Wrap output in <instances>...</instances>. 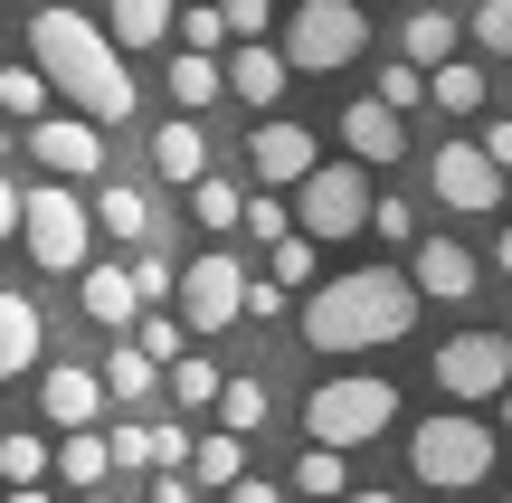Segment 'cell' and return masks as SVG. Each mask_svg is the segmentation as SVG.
Instances as JSON below:
<instances>
[{
  "instance_id": "6da1fadb",
  "label": "cell",
  "mask_w": 512,
  "mask_h": 503,
  "mask_svg": "<svg viewBox=\"0 0 512 503\" xmlns=\"http://www.w3.org/2000/svg\"><path fill=\"white\" fill-rule=\"evenodd\" d=\"M29 76L48 95H67L76 124H95V133L133 114V67L105 48V29H95L76 0H48V10L29 19Z\"/></svg>"
},
{
  "instance_id": "7a4b0ae2",
  "label": "cell",
  "mask_w": 512,
  "mask_h": 503,
  "mask_svg": "<svg viewBox=\"0 0 512 503\" xmlns=\"http://www.w3.org/2000/svg\"><path fill=\"white\" fill-rule=\"evenodd\" d=\"M408 323H418V295L389 266H351V276H323L304 295V342L313 352H389Z\"/></svg>"
},
{
  "instance_id": "3957f363",
  "label": "cell",
  "mask_w": 512,
  "mask_h": 503,
  "mask_svg": "<svg viewBox=\"0 0 512 503\" xmlns=\"http://www.w3.org/2000/svg\"><path fill=\"white\" fill-rule=\"evenodd\" d=\"M389 418H399V390H389L380 371H342V380H323V390L304 399V428H313V447H323V456L370 447Z\"/></svg>"
},
{
  "instance_id": "277c9868",
  "label": "cell",
  "mask_w": 512,
  "mask_h": 503,
  "mask_svg": "<svg viewBox=\"0 0 512 503\" xmlns=\"http://www.w3.org/2000/svg\"><path fill=\"white\" fill-rule=\"evenodd\" d=\"M19 247H29L48 276H86L95 266V219H86V200L76 190H19Z\"/></svg>"
},
{
  "instance_id": "5b68a950",
  "label": "cell",
  "mask_w": 512,
  "mask_h": 503,
  "mask_svg": "<svg viewBox=\"0 0 512 503\" xmlns=\"http://www.w3.org/2000/svg\"><path fill=\"white\" fill-rule=\"evenodd\" d=\"M408 475L437 494H475L484 475H494V428L484 418H427L418 437H408Z\"/></svg>"
},
{
  "instance_id": "8992f818",
  "label": "cell",
  "mask_w": 512,
  "mask_h": 503,
  "mask_svg": "<svg viewBox=\"0 0 512 503\" xmlns=\"http://www.w3.org/2000/svg\"><path fill=\"white\" fill-rule=\"evenodd\" d=\"M361 38H370V19H361V0H294V19H285V67H304V76H332V67H351L361 57Z\"/></svg>"
},
{
  "instance_id": "52a82bcc",
  "label": "cell",
  "mask_w": 512,
  "mask_h": 503,
  "mask_svg": "<svg viewBox=\"0 0 512 503\" xmlns=\"http://www.w3.org/2000/svg\"><path fill=\"white\" fill-rule=\"evenodd\" d=\"M361 219H370V171L313 162V181L294 190V238L304 247H342V238H361Z\"/></svg>"
},
{
  "instance_id": "ba28073f",
  "label": "cell",
  "mask_w": 512,
  "mask_h": 503,
  "mask_svg": "<svg viewBox=\"0 0 512 503\" xmlns=\"http://www.w3.org/2000/svg\"><path fill=\"white\" fill-rule=\"evenodd\" d=\"M171 295H181V333H228L238 323V295H247V276H238V257L228 247H209V257H190L181 276H171Z\"/></svg>"
},
{
  "instance_id": "9c48e42d",
  "label": "cell",
  "mask_w": 512,
  "mask_h": 503,
  "mask_svg": "<svg viewBox=\"0 0 512 503\" xmlns=\"http://www.w3.org/2000/svg\"><path fill=\"white\" fill-rule=\"evenodd\" d=\"M503 380H512V342L484 333V323L437 352V390H446V399H503Z\"/></svg>"
},
{
  "instance_id": "30bf717a",
  "label": "cell",
  "mask_w": 512,
  "mask_h": 503,
  "mask_svg": "<svg viewBox=\"0 0 512 503\" xmlns=\"http://www.w3.org/2000/svg\"><path fill=\"white\" fill-rule=\"evenodd\" d=\"M313 162H323V143H313L304 124H275V114H266V124L247 133V171H256L266 190H304Z\"/></svg>"
},
{
  "instance_id": "8fae6325",
  "label": "cell",
  "mask_w": 512,
  "mask_h": 503,
  "mask_svg": "<svg viewBox=\"0 0 512 503\" xmlns=\"http://www.w3.org/2000/svg\"><path fill=\"white\" fill-rule=\"evenodd\" d=\"M427 181H437L446 209H465V219H484V209H503V171L484 162L475 143H437V162H427Z\"/></svg>"
},
{
  "instance_id": "7c38bea8",
  "label": "cell",
  "mask_w": 512,
  "mask_h": 503,
  "mask_svg": "<svg viewBox=\"0 0 512 503\" xmlns=\"http://www.w3.org/2000/svg\"><path fill=\"white\" fill-rule=\"evenodd\" d=\"M29 152H38V171H57V190H67L76 171H105V133L76 124V114H38V124H29Z\"/></svg>"
},
{
  "instance_id": "4fadbf2b",
  "label": "cell",
  "mask_w": 512,
  "mask_h": 503,
  "mask_svg": "<svg viewBox=\"0 0 512 503\" xmlns=\"http://www.w3.org/2000/svg\"><path fill=\"white\" fill-rule=\"evenodd\" d=\"M475 285H484V266L465 257L456 238H418V247H408V295H437V304H465V295H475Z\"/></svg>"
},
{
  "instance_id": "5bb4252c",
  "label": "cell",
  "mask_w": 512,
  "mask_h": 503,
  "mask_svg": "<svg viewBox=\"0 0 512 503\" xmlns=\"http://www.w3.org/2000/svg\"><path fill=\"white\" fill-rule=\"evenodd\" d=\"M342 152H351V171H361V162H399V152H408V124H399V114H380L370 95H351V105H342Z\"/></svg>"
},
{
  "instance_id": "9a60e30c",
  "label": "cell",
  "mask_w": 512,
  "mask_h": 503,
  "mask_svg": "<svg viewBox=\"0 0 512 503\" xmlns=\"http://www.w3.org/2000/svg\"><path fill=\"white\" fill-rule=\"evenodd\" d=\"M38 409H48V428H57V437H86V428H95V409H105V390H95V371H67V361H57L48 390H38Z\"/></svg>"
},
{
  "instance_id": "2e32d148",
  "label": "cell",
  "mask_w": 512,
  "mask_h": 503,
  "mask_svg": "<svg viewBox=\"0 0 512 503\" xmlns=\"http://www.w3.org/2000/svg\"><path fill=\"white\" fill-rule=\"evenodd\" d=\"M38 352H48V323H38V304H29V295H10V285H0V380H19V371H38Z\"/></svg>"
},
{
  "instance_id": "e0dca14e",
  "label": "cell",
  "mask_w": 512,
  "mask_h": 503,
  "mask_svg": "<svg viewBox=\"0 0 512 503\" xmlns=\"http://www.w3.org/2000/svg\"><path fill=\"white\" fill-rule=\"evenodd\" d=\"M95 29H105L114 57H124V48H162V38H171V0H105Z\"/></svg>"
},
{
  "instance_id": "ac0fdd59",
  "label": "cell",
  "mask_w": 512,
  "mask_h": 503,
  "mask_svg": "<svg viewBox=\"0 0 512 503\" xmlns=\"http://www.w3.org/2000/svg\"><path fill=\"white\" fill-rule=\"evenodd\" d=\"M86 219H95V228H114V238H133V247H143V238H162V209H152V200H143L133 181H105Z\"/></svg>"
},
{
  "instance_id": "d6986e66",
  "label": "cell",
  "mask_w": 512,
  "mask_h": 503,
  "mask_svg": "<svg viewBox=\"0 0 512 503\" xmlns=\"http://www.w3.org/2000/svg\"><path fill=\"white\" fill-rule=\"evenodd\" d=\"M456 19H446V10H408V29H399V67H418V76H437L446 67V57H456Z\"/></svg>"
},
{
  "instance_id": "ffe728a7",
  "label": "cell",
  "mask_w": 512,
  "mask_h": 503,
  "mask_svg": "<svg viewBox=\"0 0 512 503\" xmlns=\"http://www.w3.org/2000/svg\"><path fill=\"white\" fill-rule=\"evenodd\" d=\"M152 171H162V181H200V171H209V133L200 124H181V114H171V124L162 133H152Z\"/></svg>"
},
{
  "instance_id": "44dd1931",
  "label": "cell",
  "mask_w": 512,
  "mask_h": 503,
  "mask_svg": "<svg viewBox=\"0 0 512 503\" xmlns=\"http://www.w3.org/2000/svg\"><path fill=\"white\" fill-rule=\"evenodd\" d=\"M219 95H247V105H275V95H285V57L275 48H238L219 67Z\"/></svg>"
},
{
  "instance_id": "7402d4cb",
  "label": "cell",
  "mask_w": 512,
  "mask_h": 503,
  "mask_svg": "<svg viewBox=\"0 0 512 503\" xmlns=\"http://www.w3.org/2000/svg\"><path fill=\"white\" fill-rule=\"evenodd\" d=\"M76 295H86V323H114V333H133V314H143V304H133V285H124V266H86V276H76Z\"/></svg>"
},
{
  "instance_id": "603a6c76",
  "label": "cell",
  "mask_w": 512,
  "mask_h": 503,
  "mask_svg": "<svg viewBox=\"0 0 512 503\" xmlns=\"http://www.w3.org/2000/svg\"><path fill=\"white\" fill-rule=\"evenodd\" d=\"M266 409H275V399H266V380H219V437H238V447H247V437L256 428H266Z\"/></svg>"
},
{
  "instance_id": "cb8c5ba5",
  "label": "cell",
  "mask_w": 512,
  "mask_h": 503,
  "mask_svg": "<svg viewBox=\"0 0 512 503\" xmlns=\"http://www.w3.org/2000/svg\"><path fill=\"white\" fill-rule=\"evenodd\" d=\"M238 475H247V447H238V437H219V428H209L200 447H190V475H181V485H190V494H200V485H219V494H228Z\"/></svg>"
},
{
  "instance_id": "d4e9b609",
  "label": "cell",
  "mask_w": 512,
  "mask_h": 503,
  "mask_svg": "<svg viewBox=\"0 0 512 503\" xmlns=\"http://www.w3.org/2000/svg\"><path fill=\"white\" fill-rule=\"evenodd\" d=\"M162 86H171V105H181V124H190L200 105H219V57H171Z\"/></svg>"
},
{
  "instance_id": "484cf974",
  "label": "cell",
  "mask_w": 512,
  "mask_h": 503,
  "mask_svg": "<svg viewBox=\"0 0 512 503\" xmlns=\"http://www.w3.org/2000/svg\"><path fill=\"white\" fill-rule=\"evenodd\" d=\"M133 352H143L152 371H171V361H190V333L171 314H133Z\"/></svg>"
},
{
  "instance_id": "4316f807",
  "label": "cell",
  "mask_w": 512,
  "mask_h": 503,
  "mask_svg": "<svg viewBox=\"0 0 512 503\" xmlns=\"http://www.w3.org/2000/svg\"><path fill=\"white\" fill-rule=\"evenodd\" d=\"M95 390H105V399H152V390H162V371H152V361L124 342V352H114L105 371H95Z\"/></svg>"
},
{
  "instance_id": "83f0119b",
  "label": "cell",
  "mask_w": 512,
  "mask_h": 503,
  "mask_svg": "<svg viewBox=\"0 0 512 503\" xmlns=\"http://www.w3.org/2000/svg\"><path fill=\"white\" fill-rule=\"evenodd\" d=\"M427 95H437L446 114H484V67H465V57H446V67L427 76Z\"/></svg>"
},
{
  "instance_id": "f1b7e54d",
  "label": "cell",
  "mask_w": 512,
  "mask_h": 503,
  "mask_svg": "<svg viewBox=\"0 0 512 503\" xmlns=\"http://www.w3.org/2000/svg\"><path fill=\"white\" fill-rule=\"evenodd\" d=\"M294 485H304L313 503H342V494H351V456H323V447H304V456H294Z\"/></svg>"
},
{
  "instance_id": "f546056e",
  "label": "cell",
  "mask_w": 512,
  "mask_h": 503,
  "mask_svg": "<svg viewBox=\"0 0 512 503\" xmlns=\"http://www.w3.org/2000/svg\"><path fill=\"white\" fill-rule=\"evenodd\" d=\"M190 219H200L209 238H228V228H238V190H228L219 171H200V181H190Z\"/></svg>"
},
{
  "instance_id": "4dcf8cb0",
  "label": "cell",
  "mask_w": 512,
  "mask_h": 503,
  "mask_svg": "<svg viewBox=\"0 0 512 503\" xmlns=\"http://www.w3.org/2000/svg\"><path fill=\"white\" fill-rule=\"evenodd\" d=\"M456 29H465V38H475V48H484V57H512V0H475V10H465V19H456Z\"/></svg>"
},
{
  "instance_id": "1f68e13d",
  "label": "cell",
  "mask_w": 512,
  "mask_h": 503,
  "mask_svg": "<svg viewBox=\"0 0 512 503\" xmlns=\"http://www.w3.org/2000/svg\"><path fill=\"white\" fill-rule=\"evenodd\" d=\"M38 475H48V437H0V494L38 485Z\"/></svg>"
},
{
  "instance_id": "d6a6232c",
  "label": "cell",
  "mask_w": 512,
  "mask_h": 503,
  "mask_svg": "<svg viewBox=\"0 0 512 503\" xmlns=\"http://www.w3.org/2000/svg\"><path fill=\"white\" fill-rule=\"evenodd\" d=\"M57 475H67L76 494H95V485H105V437H95V428L67 437V447H57Z\"/></svg>"
},
{
  "instance_id": "836d02e7",
  "label": "cell",
  "mask_w": 512,
  "mask_h": 503,
  "mask_svg": "<svg viewBox=\"0 0 512 503\" xmlns=\"http://www.w3.org/2000/svg\"><path fill=\"white\" fill-rule=\"evenodd\" d=\"M48 105H57V95L38 86L29 67H0V114H10V124H38V114H48Z\"/></svg>"
},
{
  "instance_id": "e575fe53",
  "label": "cell",
  "mask_w": 512,
  "mask_h": 503,
  "mask_svg": "<svg viewBox=\"0 0 512 503\" xmlns=\"http://www.w3.org/2000/svg\"><path fill=\"white\" fill-rule=\"evenodd\" d=\"M370 105H380V114H399V124H408V105H427V76H418V67H380Z\"/></svg>"
},
{
  "instance_id": "d590c367",
  "label": "cell",
  "mask_w": 512,
  "mask_h": 503,
  "mask_svg": "<svg viewBox=\"0 0 512 503\" xmlns=\"http://www.w3.org/2000/svg\"><path fill=\"white\" fill-rule=\"evenodd\" d=\"M162 390L181 399V409H209V399H219V371H209V361H171V371H162Z\"/></svg>"
},
{
  "instance_id": "8d00e7d4",
  "label": "cell",
  "mask_w": 512,
  "mask_h": 503,
  "mask_svg": "<svg viewBox=\"0 0 512 503\" xmlns=\"http://www.w3.org/2000/svg\"><path fill=\"white\" fill-rule=\"evenodd\" d=\"M266 266H275V295H285V285H313V247L294 238V228H285V238L266 247Z\"/></svg>"
},
{
  "instance_id": "74e56055",
  "label": "cell",
  "mask_w": 512,
  "mask_h": 503,
  "mask_svg": "<svg viewBox=\"0 0 512 503\" xmlns=\"http://www.w3.org/2000/svg\"><path fill=\"white\" fill-rule=\"evenodd\" d=\"M238 238L275 247V238H285V200H238Z\"/></svg>"
},
{
  "instance_id": "f35d334b",
  "label": "cell",
  "mask_w": 512,
  "mask_h": 503,
  "mask_svg": "<svg viewBox=\"0 0 512 503\" xmlns=\"http://www.w3.org/2000/svg\"><path fill=\"white\" fill-rule=\"evenodd\" d=\"M124 285H133V304H171V257H133Z\"/></svg>"
},
{
  "instance_id": "ab89813d",
  "label": "cell",
  "mask_w": 512,
  "mask_h": 503,
  "mask_svg": "<svg viewBox=\"0 0 512 503\" xmlns=\"http://www.w3.org/2000/svg\"><path fill=\"white\" fill-rule=\"evenodd\" d=\"M370 228H380L389 247H418V209L408 200H370Z\"/></svg>"
},
{
  "instance_id": "60d3db41",
  "label": "cell",
  "mask_w": 512,
  "mask_h": 503,
  "mask_svg": "<svg viewBox=\"0 0 512 503\" xmlns=\"http://www.w3.org/2000/svg\"><path fill=\"white\" fill-rule=\"evenodd\" d=\"M266 19H275V0H219V29L247 38V48H256V29H266Z\"/></svg>"
},
{
  "instance_id": "b9f144b4",
  "label": "cell",
  "mask_w": 512,
  "mask_h": 503,
  "mask_svg": "<svg viewBox=\"0 0 512 503\" xmlns=\"http://www.w3.org/2000/svg\"><path fill=\"white\" fill-rule=\"evenodd\" d=\"M238 323H285V295H275V285H247V295H238Z\"/></svg>"
},
{
  "instance_id": "7bdbcfd3",
  "label": "cell",
  "mask_w": 512,
  "mask_h": 503,
  "mask_svg": "<svg viewBox=\"0 0 512 503\" xmlns=\"http://www.w3.org/2000/svg\"><path fill=\"white\" fill-rule=\"evenodd\" d=\"M143 447H152V466H190V437L181 428H143Z\"/></svg>"
},
{
  "instance_id": "ee69618b",
  "label": "cell",
  "mask_w": 512,
  "mask_h": 503,
  "mask_svg": "<svg viewBox=\"0 0 512 503\" xmlns=\"http://www.w3.org/2000/svg\"><path fill=\"white\" fill-rule=\"evenodd\" d=\"M475 152H484V162H494V171L512 162V124H503V114H494V124H484V133H475Z\"/></svg>"
},
{
  "instance_id": "f6af8a7d",
  "label": "cell",
  "mask_w": 512,
  "mask_h": 503,
  "mask_svg": "<svg viewBox=\"0 0 512 503\" xmlns=\"http://www.w3.org/2000/svg\"><path fill=\"white\" fill-rule=\"evenodd\" d=\"M228 503H285V494H275L266 475H238V485H228Z\"/></svg>"
},
{
  "instance_id": "bcb514c9",
  "label": "cell",
  "mask_w": 512,
  "mask_h": 503,
  "mask_svg": "<svg viewBox=\"0 0 512 503\" xmlns=\"http://www.w3.org/2000/svg\"><path fill=\"white\" fill-rule=\"evenodd\" d=\"M0 238H19V190L0 181Z\"/></svg>"
},
{
  "instance_id": "7dc6e473",
  "label": "cell",
  "mask_w": 512,
  "mask_h": 503,
  "mask_svg": "<svg viewBox=\"0 0 512 503\" xmlns=\"http://www.w3.org/2000/svg\"><path fill=\"white\" fill-rule=\"evenodd\" d=\"M152 503H200V494H190L181 475H162V485H152Z\"/></svg>"
},
{
  "instance_id": "c3c4849f",
  "label": "cell",
  "mask_w": 512,
  "mask_h": 503,
  "mask_svg": "<svg viewBox=\"0 0 512 503\" xmlns=\"http://www.w3.org/2000/svg\"><path fill=\"white\" fill-rule=\"evenodd\" d=\"M0 503H48V494H38V485H19V494H0Z\"/></svg>"
},
{
  "instance_id": "681fc988",
  "label": "cell",
  "mask_w": 512,
  "mask_h": 503,
  "mask_svg": "<svg viewBox=\"0 0 512 503\" xmlns=\"http://www.w3.org/2000/svg\"><path fill=\"white\" fill-rule=\"evenodd\" d=\"M342 503H399V494H342Z\"/></svg>"
},
{
  "instance_id": "f907efd6",
  "label": "cell",
  "mask_w": 512,
  "mask_h": 503,
  "mask_svg": "<svg viewBox=\"0 0 512 503\" xmlns=\"http://www.w3.org/2000/svg\"><path fill=\"white\" fill-rule=\"evenodd\" d=\"M10 152H19V143H10V124H0V162H10Z\"/></svg>"
},
{
  "instance_id": "816d5d0a",
  "label": "cell",
  "mask_w": 512,
  "mask_h": 503,
  "mask_svg": "<svg viewBox=\"0 0 512 503\" xmlns=\"http://www.w3.org/2000/svg\"><path fill=\"white\" fill-rule=\"evenodd\" d=\"M190 10H219V0H190Z\"/></svg>"
},
{
  "instance_id": "f5cc1de1",
  "label": "cell",
  "mask_w": 512,
  "mask_h": 503,
  "mask_svg": "<svg viewBox=\"0 0 512 503\" xmlns=\"http://www.w3.org/2000/svg\"><path fill=\"white\" fill-rule=\"evenodd\" d=\"M76 503H105V494H76Z\"/></svg>"
}]
</instances>
